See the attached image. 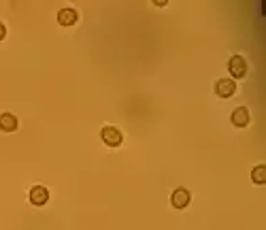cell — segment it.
I'll use <instances>...</instances> for the list:
<instances>
[{"instance_id":"1","label":"cell","mask_w":266,"mask_h":230,"mask_svg":"<svg viewBox=\"0 0 266 230\" xmlns=\"http://www.w3.org/2000/svg\"><path fill=\"white\" fill-rule=\"evenodd\" d=\"M228 70H230V75L236 77V79L245 77V73H247L245 58H243V56H232V58H230V62H228Z\"/></svg>"},{"instance_id":"2","label":"cell","mask_w":266,"mask_h":230,"mask_svg":"<svg viewBox=\"0 0 266 230\" xmlns=\"http://www.w3.org/2000/svg\"><path fill=\"white\" fill-rule=\"evenodd\" d=\"M234 92H236V83L232 79H219L215 83V94L219 98H230V96H234Z\"/></svg>"},{"instance_id":"3","label":"cell","mask_w":266,"mask_h":230,"mask_svg":"<svg viewBox=\"0 0 266 230\" xmlns=\"http://www.w3.org/2000/svg\"><path fill=\"white\" fill-rule=\"evenodd\" d=\"M100 136H103V141L106 143V145H111V147H117L121 145V132L117 130V128H113V126H105L103 128V132H100Z\"/></svg>"},{"instance_id":"4","label":"cell","mask_w":266,"mask_h":230,"mask_svg":"<svg viewBox=\"0 0 266 230\" xmlns=\"http://www.w3.org/2000/svg\"><path fill=\"white\" fill-rule=\"evenodd\" d=\"M170 203L175 209H183V207H188L190 205V192L188 190H183V188H179L172 192V196H170Z\"/></svg>"},{"instance_id":"5","label":"cell","mask_w":266,"mask_h":230,"mask_svg":"<svg viewBox=\"0 0 266 230\" xmlns=\"http://www.w3.org/2000/svg\"><path fill=\"white\" fill-rule=\"evenodd\" d=\"M47 200H49V192H47V188H43V185H37V188H32V190H30V203H32V205L41 207V205H45Z\"/></svg>"},{"instance_id":"6","label":"cell","mask_w":266,"mask_h":230,"mask_svg":"<svg viewBox=\"0 0 266 230\" xmlns=\"http://www.w3.org/2000/svg\"><path fill=\"white\" fill-rule=\"evenodd\" d=\"M232 124L234 126H239V128H245L249 124V111L245 109V107H239V109H234L232 111Z\"/></svg>"},{"instance_id":"7","label":"cell","mask_w":266,"mask_h":230,"mask_svg":"<svg viewBox=\"0 0 266 230\" xmlns=\"http://www.w3.org/2000/svg\"><path fill=\"white\" fill-rule=\"evenodd\" d=\"M0 130H4V132L17 130V117H15V115H11V113H2V115H0Z\"/></svg>"},{"instance_id":"8","label":"cell","mask_w":266,"mask_h":230,"mask_svg":"<svg viewBox=\"0 0 266 230\" xmlns=\"http://www.w3.org/2000/svg\"><path fill=\"white\" fill-rule=\"evenodd\" d=\"M57 21H60V26H73L77 21V11L75 9H60Z\"/></svg>"},{"instance_id":"9","label":"cell","mask_w":266,"mask_h":230,"mask_svg":"<svg viewBox=\"0 0 266 230\" xmlns=\"http://www.w3.org/2000/svg\"><path fill=\"white\" fill-rule=\"evenodd\" d=\"M251 179H254V183L262 185L266 181V167L264 164H260V167H256L254 171H251Z\"/></svg>"},{"instance_id":"10","label":"cell","mask_w":266,"mask_h":230,"mask_svg":"<svg viewBox=\"0 0 266 230\" xmlns=\"http://www.w3.org/2000/svg\"><path fill=\"white\" fill-rule=\"evenodd\" d=\"M4 34H6V28H4V24H2V21H0V41L4 39Z\"/></svg>"}]
</instances>
